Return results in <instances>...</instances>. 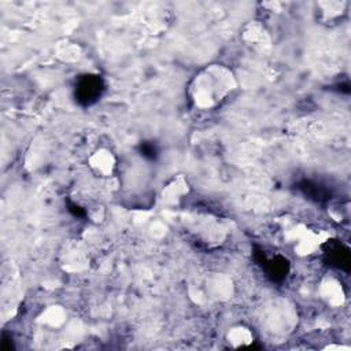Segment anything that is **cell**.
<instances>
[{
  "label": "cell",
  "instance_id": "8fae6325",
  "mask_svg": "<svg viewBox=\"0 0 351 351\" xmlns=\"http://www.w3.org/2000/svg\"><path fill=\"white\" fill-rule=\"evenodd\" d=\"M325 350H350L348 346H335V344H329L325 347Z\"/></svg>",
  "mask_w": 351,
  "mask_h": 351
},
{
  "label": "cell",
  "instance_id": "7a4b0ae2",
  "mask_svg": "<svg viewBox=\"0 0 351 351\" xmlns=\"http://www.w3.org/2000/svg\"><path fill=\"white\" fill-rule=\"evenodd\" d=\"M287 237L295 243V252L300 256H307L319 250L330 239V233L321 229H311L303 223L292 226Z\"/></svg>",
  "mask_w": 351,
  "mask_h": 351
},
{
  "label": "cell",
  "instance_id": "9c48e42d",
  "mask_svg": "<svg viewBox=\"0 0 351 351\" xmlns=\"http://www.w3.org/2000/svg\"><path fill=\"white\" fill-rule=\"evenodd\" d=\"M317 5H318L319 19L326 23H332V22H336L339 18L341 19V16L346 14L347 3L346 1H321Z\"/></svg>",
  "mask_w": 351,
  "mask_h": 351
},
{
  "label": "cell",
  "instance_id": "30bf717a",
  "mask_svg": "<svg viewBox=\"0 0 351 351\" xmlns=\"http://www.w3.org/2000/svg\"><path fill=\"white\" fill-rule=\"evenodd\" d=\"M210 284V291L217 298H228L232 293V282L223 276H215Z\"/></svg>",
  "mask_w": 351,
  "mask_h": 351
},
{
  "label": "cell",
  "instance_id": "3957f363",
  "mask_svg": "<svg viewBox=\"0 0 351 351\" xmlns=\"http://www.w3.org/2000/svg\"><path fill=\"white\" fill-rule=\"evenodd\" d=\"M241 40L255 52H266L271 48V37L259 21H251L243 27Z\"/></svg>",
  "mask_w": 351,
  "mask_h": 351
},
{
  "label": "cell",
  "instance_id": "ba28073f",
  "mask_svg": "<svg viewBox=\"0 0 351 351\" xmlns=\"http://www.w3.org/2000/svg\"><path fill=\"white\" fill-rule=\"evenodd\" d=\"M67 319V311L64 310L63 306L59 304H52L48 306L45 310H43V313L38 317V322L44 326L48 328H60Z\"/></svg>",
  "mask_w": 351,
  "mask_h": 351
},
{
  "label": "cell",
  "instance_id": "277c9868",
  "mask_svg": "<svg viewBox=\"0 0 351 351\" xmlns=\"http://www.w3.org/2000/svg\"><path fill=\"white\" fill-rule=\"evenodd\" d=\"M88 166L97 177H111L117 169V158L108 148L100 147L88 158Z\"/></svg>",
  "mask_w": 351,
  "mask_h": 351
},
{
  "label": "cell",
  "instance_id": "52a82bcc",
  "mask_svg": "<svg viewBox=\"0 0 351 351\" xmlns=\"http://www.w3.org/2000/svg\"><path fill=\"white\" fill-rule=\"evenodd\" d=\"M225 339L228 344L233 348L248 347L254 343V332L245 325H234L229 328Z\"/></svg>",
  "mask_w": 351,
  "mask_h": 351
},
{
  "label": "cell",
  "instance_id": "6da1fadb",
  "mask_svg": "<svg viewBox=\"0 0 351 351\" xmlns=\"http://www.w3.org/2000/svg\"><path fill=\"white\" fill-rule=\"evenodd\" d=\"M237 88L230 69L223 64H210L202 69L188 85V97L199 110H211L223 103Z\"/></svg>",
  "mask_w": 351,
  "mask_h": 351
},
{
  "label": "cell",
  "instance_id": "5b68a950",
  "mask_svg": "<svg viewBox=\"0 0 351 351\" xmlns=\"http://www.w3.org/2000/svg\"><path fill=\"white\" fill-rule=\"evenodd\" d=\"M319 298L332 307H340L346 302V292L341 282L333 276H325L318 287Z\"/></svg>",
  "mask_w": 351,
  "mask_h": 351
},
{
  "label": "cell",
  "instance_id": "8992f818",
  "mask_svg": "<svg viewBox=\"0 0 351 351\" xmlns=\"http://www.w3.org/2000/svg\"><path fill=\"white\" fill-rule=\"evenodd\" d=\"M189 184L184 176L173 177L162 189L160 199L166 206H177L189 193Z\"/></svg>",
  "mask_w": 351,
  "mask_h": 351
}]
</instances>
